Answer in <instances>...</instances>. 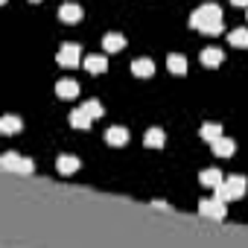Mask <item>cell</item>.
<instances>
[{
    "instance_id": "cell-7",
    "label": "cell",
    "mask_w": 248,
    "mask_h": 248,
    "mask_svg": "<svg viewBox=\"0 0 248 248\" xmlns=\"http://www.w3.org/2000/svg\"><path fill=\"white\" fill-rule=\"evenodd\" d=\"M105 143H108V146H126V143H129V132L123 129V126H111V129L105 132Z\"/></svg>"
},
{
    "instance_id": "cell-13",
    "label": "cell",
    "mask_w": 248,
    "mask_h": 248,
    "mask_svg": "<svg viewBox=\"0 0 248 248\" xmlns=\"http://www.w3.org/2000/svg\"><path fill=\"white\" fill-rule=\"evenodd\" d=\"M132 73L140 76V79H146V76L155 73V62H152V59H135V62H132Z\"/></svg>"
},
{
    "instance_id": "cell-14",
    "label": "cell",
    "mask_w": 248,
    "mask_h": 248,
    "mask_svg": "<svg viewBox=\"0 0 248 248\" xmlns=\"http://www.w3.org/2000/svg\"><path fill=\"white\" fill-rule=\"evenodd\" d=\"M233 149H236V143H233L231 138H225V135L213 140V152H216L219 158H231V155H233Z\"/></svg>"
},
{
    "instance_id": "cell-4",
    "label": "cell",
    "mask_w": 248,
    "mask_h": 248,
    "mask_svg": "<svg viewBox=\"0 0 248 248\" xmlns=\"http://www.w3.org/2000/svg\"><path fill=\"white\" fill-rule=\"evenodd\" d=\"M56 62H59L62 67H76V64H82V47H79V44H62Z\"/></svg>"
},
{
    "instance_id": "cell-25",
    "label": "cell",
    "mask_w": 248,
    "mask_h": 248,
    "mask_svg": "<svg viewBox=\"0 0 248 248\" xmlns=\"http://www.w3.org/2000/svg\"><path fill=\"white\" fill-rule=\"evenodd\" d=\"M245 18H248V15H245Z\"/></svg>"
},
{
    "instance_id": "cell-5",
    "label": "cell",
    "mask_w": 248,
    "mask_h": 248,
    "mask_svg": "<svg viewBox=\"0 0 248 248\" xmlns=\"http://www.w3.org/2000/svg\"><path fill=\"white\" fill-rule=\"evenodd\" d=\"M199 213L202 216H213V219H225V202L222 199H202L199 202Z\"/></svg>"
},
{
    "instance_id": "cell-16",
    "label": "cell",
    "mask_w": 248,
    "mask_h": 248,
    "mask_svg": "<svg viewBox=\"0 0 248 248\" xmlns=\"http://www.w3.org/2000/svg\"><path fill=\"white\" fill-rule=\"evenodd\" d=\"M102 47H105V53H117V50L126 47V38H123L120 32H108V35L102 38Z\"/></svg>"
},
{
    "instance_id": "cell-10",
    "label": "cell",
    "mask_w": 248,
    "mask_h": 248,
    "mask_svg": "<svg viewBox=\"0 0 248 248\" xmlns=\"http://www.w3.org/2000/svg\"><path fill=\"white\" fill-rule=\"evenodd\" d=\"M24 129V123H21V117H15V114H6L3 120H0V132L3 135H18Z\"/></svg>"
},
{
    "instance_id": "cell-12",
    "label": "cell",
    "mask_w": 248,
    "mask_h": 248,
    "mask_svg": "<svg viewBox=\"0 0 248 248\" xmlns=\"http://www.w3.org/2000/svg\"><path fill=\"white\" fill-rule=\"evenodd\" d=\"M82 64H85L88 73H105V70H108V59H105V56H93V53H91Z\"/></svg>"
},
{
    "instance_id": "cell-20",
    "label": "cell",
    "mask_w": 248,
    "mask_h": 248,
    "mask_svg": "<svg viewBox=\"0 0 248 248\" xmlns=\"http://www.w3.org/2000/svg\"><path fill=\"white\" fill-rule=\"evenodd\" d=\"M228 41H231L233 47H248V30H245V27L231 30V32H228Z\"/></svg>"
},
{
    "instance_id": "cell-11",
    "label": "cell",
    "mask_w": 248,
    "mask_h": 248,
    "mask_svg": "<svg viewBox=\"0 0 248 248\" xmlns=\"http://www.w3.org/2000/svg\"><path fill=\"white\" fill-rule=\"evenodd\" d=\"M222 59H225V56H222L219 47H204V50H202V64H204V67H219Z\"/></svg>"
},
{
    "instance_id": "cell-19",
    "label": "cell",
    "mask_w": 248,
    "mask_h": 248,
    "mask_svg": "<svg viewBox=\"0 0 248 248\" xmlns=\"http://www.w3.org/2000/svg\"><path fill=\"white\" fill-rule=\"evenodd\" d=\"M143 143H146L149 149H158V146H164V143H167V135H164L161 129H149V132H146V140H143Z\"/></svg>"
},
{
    "instance_id": "cell-18",
    "label": "cell",
    "mask_w": 248,
    "mask_h": 248,
    "mask_svg": "<svg viewBox=\"0 0 248 248\" xmlns=\"http://www.w3.org/2000/svg\"><path fill=\"white\" fill-rule=\"evenodd\" d=\"M199 181L204 184V187H219L225 178H222V172L216 170V167H210V170H202V175H199Z\"/></svg>"
},
{
    "instance_id": "cell-21",
    "label": "cell",
    "mask_w": 248,
    "mask_h": 248,
    "mask_svg": "<svg viewBox=\"0 0 248 248\" xmlns=\"http://www.w3.org/2000/svg\"><path fill=\"white\" fill-rule=\"evenodd\" d=\"M202 138L207 143H213L216 138H222V126H219V123H204V126H202Z\"/></svg>"
},
{
    "instance_id": "cell-22",
    "label": "cell",
    "mask_w": 248,
    "mask_h": 248,
    "mask_svg": "<svg viewBox=\"0 0 248 248\" xmlns=\"http://www.w3.org/2000/svg\"><path fill=\"white\" fill-rule=\"evenodd\" d=\"M85 108H88V114H91V117H93V120H96V117H102V114H105V108H102V105H99V99H88V102H85Z\"/></svg>"
},
{
    "instance_id": "cell-9",
    "label": "cell",
    "mask_w": 248,
    "mask_h": 248,
    "mask_svg": "<svg viewBox=\"0 0 248 248\" xmlns=\"http://www.w3.org/2000/svg\"><path fill=\"white\" fill-rule=\"evenodd\" d=\"M56 170H59L62 175H73V172L79 170V158H76V155H59Z\"/></svg>"
},
{
    "instance_id": "cell-8",
    "label": "cell",
    "mask_w": 248,
    "mask_h": 248,
    "mask_svg": "<svg viewBox=\"0 0 248 248\" xmlns=\"http://www.w3.org/2000/svg\"><path fill=\"white\" fill-rule=\"evenodd\" d=\"M56 93H59L62 99H73V96H79V82H73V79H59V82H56Z\"/></svg>"
},
{
    "instance_id": "cell-1",
    "label": "cell",
    "mask_w": 248,
    "mask_h": 248,
    "mask_svg": "<svg viewBox=\"0 0 248 248\" xmlns=\"http://www.w3.org/2000/svg\"><path fill=\"white\" fill-rule=\"evenodd\" d=\"M190 27L204 32V35H219L222 32V9L216 3H204L190 15Z\"/></svg>"
},
{
    "instance_id": "cell-2",
    "label": "cell",
    "mask_w": 248,
    "mask_h": 248,
    "mask_svg": "<svg viewBox=\"0 0 248 248\" xmlns=\"http://www.w3.org/2000/svg\"><path fill=\"white\" fill-rule=\"evenodd\" d=\"M213 190H216V199H222V202L228 204V202L245 196V178H242V175H231V178H225V181H222L219 187H213Z\"/></svg>"
},
{
    "instance_id": "cell-17",
    "label": "cell",
    "mask_w": 248,
    "mask_h": 248,
    "mask_svg": "<svg viewBox=\"0 0 248 248\" xmlns=\"http://www.w3.org/2000/svg\"><path fill=\"white\" fill-rule=\"evenodd\" d=\"M167 67H170L175 76H181V73H187V59H184L181 53H170V56H167Z\"/></svg>"
},
{
    "instance_id": "cell-3",
    "label": "cell",
    "mask_w": 248,
    "mask_h": 248,
    "mask_svg": "<svg viewBox=\"0 0 248 248\" xmlns=\"http://www.w3.org/2000/svg\"><path fill=\"white\" fill-rule=\"evenodd\" d=\"M0 167H3L6 172H21V175H30V172L35 170V164H32L30 158L18 155V152H6L3 158H0Z\"/></svg>"
},
{
    "instance_id": "cell-24",
    "label": "cell",
    "mask_w": 248,
    "mask_h": 248,
    "mask_svg": "<svg viewBox=\"0 0 248 248\" xmlns=\"http://www.w3.org/2000/svg\"><path fill=\"white\" fill-rule=\"evenodd\" d=\"M32 3H38V0H32Z\"/></svg>"
},
{
    "instance_id": "cell-23",
    "label": "cell",
    "mask_w": 248,
    "mask_h": 248,
    "mask_svg": "<svg viewBox=\"0 0 248 248\" xmlns=\"http://www.w3.org/2000/svg\"><path fill=\"white\" fill-rule=\"evenodd\" d=\"M233 6H248V0H231Z\"/></svg>"
},
{
    "instance_id": "cell-15",
    "label": "cell",
    "mask_w": 248,
    "mask_h": 248,
    "mask_svg": "<svg viewBox=\"0 0 248 248\" xmlns=\"http://www.w3.org/2000/svg\"><path fill=\"white\" fill-rule=\"evenodd\" d=\"M91 120H93V117H91L88 108L82 105V108H76V111L70 114V126H73V129H88V126H91Z\"/></svg>"
},
{
    "instance_id": "cell-6",
    "label": "cell",
    "mask_w": 248,
    "mask_h": 248,
    "mask_svg": "<svg viewBox=\"0 0 248 248\" xmlns=\"http://www.w3.org/2000/svg\"><path fill=\"white\" fill-rule=\"evenodd\" d=\"M59 18L64 24H79L82 21V6L79 3H62L59 6Z\"/></svg>"
}]
</instances>
